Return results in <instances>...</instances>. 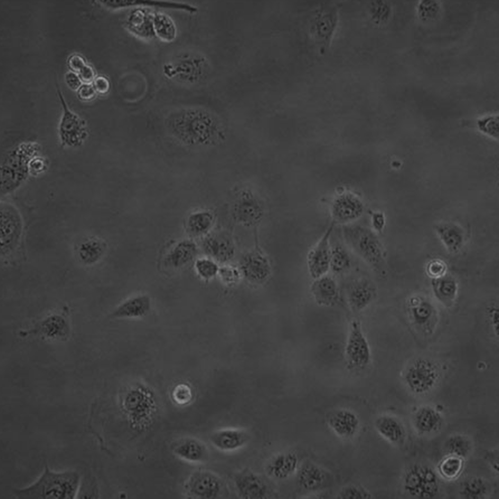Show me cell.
Listing matches in <instances>:
<instances>
[{"label": "cell", "instance_id": "6da1fadb", "mask_svg": "<svg viewBox=\"0 0 499 499\" xmlns=\"http://www.w3.org/2000/svg\"><path fill=\"white\" fill-rule=\"evenodd\" d=\"M79 480L76 472L55 473L46 467L37 482L16 494L20 499H72L77 493Z\"/></svg>", "mask_w": 499, "mask_h": 499}, {"label": "cell", "instance_id": "7a4b0ae2", "mask_svg": "<svg viewBox=\"0 0 499 499\" xmlns=\"http://www.w3.org/2000/svg\"><path fill=\"white\" fill-rule=\"evenodd\" d=\"M344 234L354 251L373 269L380 271L383 263L384 251L376 235L360 226L345 228Z\"/></svg>", "mask_w": 499, "mask_h": 499}, {"label": "cell", "instance_id": "3957f363", "mask_svg": "<svg viewBox=\"0 0 499 499\" xmlns=\"http://www.w3.org/2000/svg\"><path fill=\"white\" fill-rule=\"evenodd\" d=\"M37 146L30 144H24L16 147L7 158L4 165L1 166V188L10 180L1 191L5 193L10 192L27 177L30 160L35 156Z\"/></svg>", "mask_w": 499, "mask_h": 499}, {"label": "cell", "instance_id": "277c9868", "mask_svg": "<svg viewBox=\"0 0 499 499\" xmlns=\"http://www.w3.org/2000/svg\"><path fill=\"white\" fill-rule=\"evenodd\" d=\"M57 89L63 108L58 129L61 145L68 147L80 146L88 136L86 123L78 115L69 109L62 92L58 87Z\"/></svg>", "mask_w": 499, "mask_h": 499}, {"label": "cell", "instance_id": "5b68a950", "mask_svg": "<svg viewBox=\"0 0 499 499\" xmlns=\"http://www.w3.org/2000/svg\"><path fill=\"white\" fill-rule=\"evenodd\" d=\"M346 359L353 367L362 368L370 361L371 351L368 342L359 322L353 321L350 326L345 347Z\"/></svg>", "mask_w": 499, "mask_h": 499}, {"label": "cell", "instance_id": "8992f818", "mask_svg": "<svg viewBox=\"0 0 499 499\" xmlns=\"http://www.w3.org/2000/svg\"><path fill=\"white\" fill-rule=\"evenodd\" d=\"M437 477L430 469L414 466L407 474L405 489L411 495L420 498H430L437 493Z\"/></svg>", "mask_w": 499, "mask_h": 499}, {"label": "cell", "instance_id": "52a82bcc", "mask_svg": "<svg viewBox=\"0 0 499 499\" xmlns=\"http://www.w3.org/2000/svg\"><path fill=\"white\" fill-rule=\"evenodd\" d=\"M334 227H328L315 246L309 251L307 256L309 274L314 279L327 274L330 268L331 247L330 240Z\"/></svg>", "mask_w": 499, "mask_h": 499}, {"label": "cell", "instance_id": "ba28073f", "mask_svg": "<svg viewBox=\"0 0 499 499\" xmlns=\"http://www.w3.org/2000/svg\"><path fill=\"white\" fill-rule=\"evenodd\" d=\"M222 490L221 479L216 475L204 471L194 474L186 485L188 494L191 497L198 499L217 498Z\"/></svg>", "mask_w": 499, "mask_h": 499}, {"label": "cell", "instance_id": "9c48e42d", "mask_svg": "<svg viewBox=\"0 0 499 499\" xmlns=\"http://www.w3.org/2000/svg\"><path fill=\"white\" fill-rule=\"evenodd\" d=\"M21 223L17 211L11 205L2 204L0 208V249L2 253L15 246L20 234Z\"/></svg>", "mask_w": 499, "mask_h": 499}, {"label": "cell", "instance_id": "30bf717a", "mask_svg": "<svg viewBox=\"0 0 499 499\" xmlns=\"http://www.w3.org/2000/svg\"><path fill=\"white\" fill-rule=\"evenodd\" d=\"M196 58L183 55L167 63L163 68L165 75L184 83L193 82L198 74L199 65Z\"/></svg>", "mask_w": 499, "mask_h": 499}, {"label": "cell", "instance_id": "8fae6325", "mask_svg": "<svg viewBox=\"0 0 499 499\" xmlns=\"http://www.w3.org/2000/svg\"><path fill=\"white\" fill-rule=\"evenodd\" d=\"M377 289L372 281L359 278L353 281L348 289L347 298L351 308L359 311L367 307L374 300Z\"/></svg>", "mask_w": 499, "mask_h": 499}, {"label": "cell", "instance_id": "7c38bea8", "mask_svg": "<svg viewBox=\"0 0 499 499\" xmlns=\"http://www.w3.org/2000/svg\"><path fill=\"white\" fill-rule=\"evenodd\" d=\"M234 482L239 494L244 499H262L267 495V488L264 481L250 470L239 474Z\"/></svg>", "mask_w": 499, "mask_h": 499}, {"label": "cell", "instance_id": "4fadbf2b", "mask_svg": "<svg viewBox=\"0 0 499 499\" xmlns=\"http://www.w3.org/2000/svg\"><path fill=\"white\" fill-rule=\"evenodd\" d=\"M363 212L361 202L351 196H344L337 199L331 208L333 221L342 225L348 224L357 220Z\"/></svg>", "mask_w": 499, "mask_h": 499}, {"label": "cell", "instance_id": "5bb4252c", "mask_svg": "<svg viewBox=\"0 0 499 499\" xmlns=\"http://www.w3.org/2000/svg\"><path fill=\"white\" fill-rule=\"evenodd\" d=\"M310 291L317 304L324 306L335 305L339 299V291L336 280L327 274L315 279Z\"/></svg>", "mask_w": 499, "mask_h": 499}, {"label": "cell", "instance_id": "9a60e30c", "mask_svg": "<svg viewBox=\"0 0 499 499\" xmlns=\"http://www.w3.org/2000/svg\"><path fill=\"white\" fill-rule=\"evenodd\" d=\"M328 424L338 436L348 439L354 436L360 427V420L353 412L341 409L334 411L329 417Z\"/></svg>", "mask_w": 499, "mask_h": 499}, {"label": "cell", "instance_id": "2e32d148", "mask_svg": "<svg viewBox=\"0 0 499 499\" xmlns=\"http://www.w3.org/2000/svg\"><path fill=\"white\" fill-rule=\"evenodd\" d=\"M298 465V458L293 451L279 453L272 458L266 466L268 474L277 480H285L292 475Z\"/></svg>", "mask_w": 499, "mask_h": 499}, {"label": "cell", "instance_id": "e0dca14e", "mask_svg": "<svg viewBox=\"0 0 499 499\" xmlns=\"http://www.w3.org/2000/svg\"><path fill=\"white\" fill-rule=\"evenodd\" d=\"M248 437L242 430L226 428L215 432L210 437L213 446L219 450L230 452L243 447L247 442Z\"/></svg>", "mask_w": 499, "mask_h": 499}, {"label": "cell", "instance_id": "ac0fdd59", "mask_svg": "<svg viewBox=\"0 0 499 499\" xmlns=\"http://www.w3.org/2000/svg\"><path fill=\"white\" fill-rule=\"evenodd\" d=\"M328 477L326 472L321 467L312 463H307L299 470L297 482L302 489L315 491L325 485Z\"/></svg>", "mask_w": 499, "mask_h": 499}, {"label": "cell", "instance_id": "d6986e66", "mask_svg": "<svg viewBox=\"0 0 499 499\" xmlns=\"http://www.w3.org/2000/svg\"><path fill=\"white\" fill-rule=\"evenodd\" d=\"M197 247L193 242L184 240L176 244L166 255L165 265L172 269L185 267L196 255Z\"/></svg>", "mask_w": 499, "mask_h": 499}, {"label": "cell", "instance_id": "ffe728a7", "mask_svg": "<svg viewBox=\"0 0 499 499\" xmlns=\"http://www.w3.org/2000/svg\"><path fill=\"white\" fill-rule=\"evenodd\" d=\"M151 300L146 295H139L131 298L119 305L112 313L117 318L140 317L148 313Z\"/></svg>", "mask_w": 499, "mask_h": 499}, {"label": "cell", "instance_id": "44dd1931", "mask_svg": "<svg viewBox=\"0 0 499 499\" xmlns=\"http://www.w3.org/2000/svg\"><path fill=\"white\" fill-rule=\"evenodd\" d=\"M243 270L245 275L253 281H260L265 279L269 272V266L266 259L257 253L247 255L243 263Z\"/></svg>", "mask_w": 499, "mask_h": 499}, {"label": "cell", "instance_id": "7402d4cb", "mask_svg": "<svg viewBox=\"0 0 499 499\" xmlns=\"http://www.w3.org/2000/svg\"><path fill=\"white\" fill-rule=\"evenodd\" d=\"M174 452L179 458L191 463L202 462L205 459L207 453L205 446L193 438L180 442L175 447Z\"/></svg>", "mask_w": 499, "mask_h": 499}, {"label": "cell", "instance_id": "603a6c76", "mask_svg": "<svg viewBox=\"0 0 499 499\" xmlns=\"http://www.w3.org/2000/svg\"><path fill=\"white\" fill-rule=\"evenodd\" d=\"M375 427L382 437L392 443L401 441L405 435L401 423L392 417L382 416L378 418L375 422Z\"/></svg>", "mask_w": 499, "mask_h": 499}, {"label": "cell", "instance_id": "cb8c5ba5", "mask_svg": "<svg viewBox=\"0 0 499 499\" xmlns=\"http://www.w3.org/2000/svg\"><path fill=\"white\" fill-rule=\"evenodd\" d=\"M207 251L217 259L225 260L233 253L234 248L230 239L223 235L210 237L205 242Z\"/></svg>", "mask_w": 499, "mask_h": 499}, {"label": "cell", "instance_id": "d4e9b609", "mask_svg": "<svg viewBox=\"0 0 499 499\" xmlns=\"http://www.w3.org/2000/svg\"><path fill=\"white\" fill-rule=\"evenodd\" d=\"M213 216L209 212L201 211L194 213L188 217L187 228L193 236H198L206 233L212 227Z\"/></svg>", "mask_w": 499, "mask_h": 499}, {"label": "cell", "instance_id": "484cf974", "mask_svg": "<svg viewBox=\"0 0 499 499\" xmlns=\"http://www.w3.org/2000/svg\"><path fill=\"white\" fill-rule=\"evenodd\" d=\"M100 3L105 7L110 9H117L136 4H146L158 6L193 10V8L185 4L143 0H100Z\"/></svg>", "mask_w": 499, "mask_h": 499}, {"label": "cell", "instance_id": "4316f807", "mask_svg": "<svg viewBox=\"0 0 499 499\" xmlns=\"http://www.w3.org/2000/svg\"><path fill=\"white\" fill-rule=\"evenodd\" d=\"M440 420L438 412L429 408H424L416 414L415 424L420 431L429 432L436 429Z\"/></svg>", "mask_w": 499, "mask_h": 499}, {"label": "cell", "instance_id": "83f0119b", "mask_svg": "<svg viewBox=\"0 0 499 499\" xmlns=\"http://www.w3.org/2000/svg\"><path fill=\"white\" fill-rule=\"evenodd\" d=\"M439 234L446 246L452 251L460 249L462 245L463 237L462 231L453 225L442 226L438 229Z\"/></svg>", "mask_w": 499, "mask_h": 499}, {"label": "cell", "instance_id": "f1b7e54d", "mask_svg": "<svg viewBox=\"0 0 499 499\" xmlns=\"http://www.w3.org/2000/svg\"><path fill=\"white\" fill-rule=\"evenodd\" d=\"M153 28L155 34L165 40L170 41L176 35L173 22L168 16L161 13H157L153 17Z\"/></svg>", "mask_w": 499, "mask_h": 499}, {"label": "cell", "instance_id": "f546056e", "mask_svg": "<svg viewBox=\"0 0 499 499\" xmlns=\"http://www.w3.org/2000/svg\"><path fill=\"white\" fill-rule=\"evenodd\" d=\"M351 263L350 255L344 248L338 246L331 248L329 270L335 273L340 274L347 270Z\"/></svg>", "mask_w": 499, "mask_h": 499}, {"label": "cell", "instance_id": "4dcf8cb0", "mask_svg": "<svg viewBox=\"0 0 499 499\" xmlns=\"http://www.w3.org/2000/svg\"><path fill=\"white\" fill-rule=\"evenodd\" d=\"M464 462L461 457L453 455L447 457L439 465L441 475L448 479L457 478L461 473Z\"/></svg>", "mask_w": 499, "mask_h": 499}, {"label": "cell", "instance_id": "1f68e13d", "mask_svg": "<svg viewBox=\"0 0 499 499\" xmlns=\"http://www.w3.org/2000/svg\"><path fill=\"white\" fill-rule=\"evenodd\" d=\"M469 441L461 436H454L450 439L447 443V448L453 455L460 457L466 456L470 449Z\"/></svg>", "mask_w": 499, "mask_h": 499}, {"label": "cell", "instance_id": "d6a6232c", "mask_svg": "<svg viewBox=\"0 0 499 499\" xmlns=\"http://www.w3.org/2000/svg\"><path fill=\"white\" fill-rule=\"evenodd\" d=\"M371 498V494L364 488L355 485L344 487L337 496V498L342 499H369Z\"/></svg>", "mask_w": 499, "mask_h": 499}, {"label": "cell", "instance_id": "836d02e7", "mask_svg": "<svg viewBox=\"0 0 499 499\" xmlns=\"http://www.w3.org/2000/svg\"><path fill=\"white\" fill-rule=\"evenodd\" d=\"M486 487L480 479H473L464 483L462 493L468 498L479 499L486 493Z\"/></svg>", "mask_w": 499, "mask_h": 499}, {"label": "cell", "instance_id": "e575fe53", "mask_svg": "<svg viewBox=\"0 0 499 499\" xmlns=\"http://www.w3.org/2000/svg\"><path fill=\"white\" fill-rule=\"evenodd\" d=\"M478 126L484 133L496 139L499 137V117L497 115L487 116L479 120Z\"/></svg>", "mask_w": 499, "mask_h": 499}, {"label": "cell", "instance_id": "d590c367", "mask_svg": "<svg viewBox=\"0 0 499 499\" xmlns=\"http://www.w3.org/2000/svg\"><path fill=\"white\" fill-rule=\"evenodd\" d=\"M173 400L177 404L185 405L192 400L193 393L190 387L185 383H180L176 385L172 392Z\"/></svg>", "mask_w": 499, "mask_h": 499}, {"label": "cell", "instance_id": "8d00e7d4", "mask_svg": "<svg viewBox=\"0 0 499 499\" xmlns=\"http://www.w3.org/2000/svg\"><path fill=\"white\" fill-rule=\"evenodd\" d=\"M195 267L198 273L205 279L213 277L217 274L218 269L214 262L206 258L198 259L195 263Z\"/></svg>", "mask_w": 499, "mask_h": 499}, {"label": "cell", "instance_id": "74e56055", "mask_svg": "<svg viewBox=\"0 0 499 499\" xmlns=\"http://www.w3.org/2000/svg\"><path fill=\"white\" fill-rule=\"evenodd\" d=\"M435 289L437 295L445 299L453 297L456 290L455 282L450 279L437 280L434 283Z\"/></svg>", "mask_w": 499, "mask_h": 499}, {"label": "cell", "instance_id": "f35d334b", "mask_svg": "<svg viewBox=\"0 0 499 499\" xmlns=\"http://www.w3.org/2000/svg\"><path fill=\"white\" fill-rule=\"evenodd\" d=\"M64 80L68 87L72 91H77L82 85L79 76L73 71H68L64 75Z\"/></svg>", "mask_w": 499, "mask_h": 499}, {"label": "cell", "instance_id": "ab89813d", "mask_svg": "<svg viewBox=\"0 0 499 499\" xmlns=\"http://www.w3.org/2000/svg\"><path fill=\"white\" fill-rule=\"evenodd\" d=\"M67 64L72 71L78 73L86 65L83 57L77 54H73L69 57Z\"/></svg>", "mask_w": 499, "mask_h": 499}, {"label": "cell", "instance_id": "60d3db41", "mask_svg": "<svg viewBox=\"0 0 499 499\" xmlns=\"http://www.w3.org/2000/svg\"><path fill=\"white\" fill-rule=\"evenodd\" d=\"M95 95L96 91L91 84H84L77 90V96L82 101L91 100L94 98Z\"/></svg>", "mask_w": 499, "mask_h": 499}, {"label": "cell", "instance_id": "b9f144b4", "mask_svg": "<svg viewBox=\"0 0 499 499\" xmlns=\"http://www.w3.org/2000/svg\"><path fill=\"white\" fill-rule=\"evenodd\" d=\"M445 264L439 260H433L429 263L427 271L429 274L435 277L441 276L445 271Z\"/></svg>", "mask_w": 499, "mask_h": 499}, {"label": "cell", "instance_id": "7bdbcfd3", "mask_svg": "<svg viewBox=\"0 0 499 499\" xmlns=\"http://www.w3.org/2000/svg\"><path fill=\"white\" fill-rule=\"evenodd\" d=\"M78 76L85 84H91L95 79V72L90 65H86L78 73Z\"/></svg>", "mask_w": 499, "mask_h": 499}, {"label": "cell", "instance_id": "ee69618b", "mask_svg": "<svg viewBox=\"0 0 499 499\" xmlns=\"http://www.w3.org/2000/svg\"><path fill=\"white\" fill-rule=\"evenodd\" d=\"M93 83L95 91L99 94H105L109 90V81L104 76H99L96 77Z\"/></svg>", "mask_w": 499, "mask_h": 499}, {"label": "cell", "instance_id": "f6af8a7d", "mask_svg": "<svg viewBox=\"0 0 499 499\" xmlns=\"http://www.w3.org/2000/svg\"><path fill=\"white\" fill-rule=\"evenodd\" d=\"M46 163L44 159L39 157L34 156L30 161L29 164V173L31 174H39L42 172L46 168Z\"/></svg>", "mask_w": 499, "mask_h": 499}, {"label": "cell", "instance_id": "bcb514c9", "mask_svg": "<svg viewBox=\"0 0 499 499\" xmlns=\"http://www.w3.org/2000/svg\"><path fill=\"white\" fill-rule=\"evenodd\" d=\"M371 222L373 229L377 232H381L385 225V217L381 213H374L371 218Z\"/></svg>", "mask_w": 499, "mask_h": 499}, {"label": "cell", "instance_id": "7dc6e473", "mask_svg": "<svg viewBox=\"0 0 499 499\" xmlns=\"http://www.w3.org/2000/svg\"><path fill=\"white\" fill-rule=\"evenodd\" d=\"M221 274L223 279L229 282L235 281L239 277L238 271L233 268H224L221 269Z\"/></svg>", "mask_w": 499, "mask_h": 499}]
</instances>
